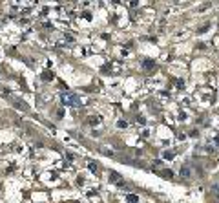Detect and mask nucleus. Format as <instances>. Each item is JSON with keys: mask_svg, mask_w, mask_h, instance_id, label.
I'll list each match as a JSON object with an SVG mask.
<instances>
[{"mask_svg": "<svg viewBox=\"0 0 219 203\" xmlns=\"http://www.w3.org/2000/svg\"><path fill=\"white\" fill-rule=\"evenodd\" d=\"M212 194L216 196V200L219 201V185H214V187H212Z\"/></svg>", "mask_w": 219, "mask_h": 203, "instance_id": "nucleus-2", "label": "nucleus"}, {"mask_svg": "<svg viewBox=\"0 0 219 203\" xmlns=\"http://www.w3.org/2000/svg\"><path fill=\"white\" fill-rule=\"evenodd\" d=\"M121 178H119V174L117 172H110V181H119Z\"/></svg>", "mask_w": 219, "mask_h": 203, "instance_id": "nucleus-3", "label": "nucleus"}, {"mask_svg": "<svg viewBox=\"0 0 219 203\" xmlns=\"http://www.w3.org/2000/svg\"><path fill=\"white\" fill-rule=\"evenodd\" d=\"M161 176H163V178H172V170H161Z\"/></svg>", "mask_w": 219, "mask_h": 203, "instance_id": "nucleus-4", "label": "nucleus"}, {"mask_svg": "<svg viewBox=\"0 0 219 203\" xmlns=\"http://www.w3.org/2000/svg\"><path fill=\"white\" fill-rule=\"evenodd\" d=\"M181 178L183 179H190L192 178V168L190 167H181Z\"/></svg>", "mask_w": 219, "mask_h": 203, "instance_id": "nucleus-1", "label": "nucleus"}]
</instances>
